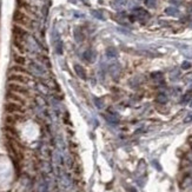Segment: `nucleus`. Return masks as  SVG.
Wrapping results in <instances>:
<instances>
[{
  "instance_id": "nucleus-2",
  "label": "nucleus",
  "mask_w": 192,
  "mask_h": 192,
  "mask_svg": "<svg viewBox=\"0 0 192 192\" xmlns=\"http://www.w3.org/2000/svg\"><path fill=\"white\" fill-rule=\"evenodd\" d=\"M11 80H22V83H27V78H25V77H22V75H12L11 78H10Z\"/></svg>"
},
{
  "instance_id": "nucleus-1",
  "label": "nucleus",
  "mask_w": 192,
  "mask_h": 192,
  "mask_svg": "<svg viewBox=\"0 0 192 192\" xmlns=\"http://www.w3.org/2000/svg\"><path fill=\"white\" fill-rule=\"evenodd\" d=\"M14 22L20 24V25H24V26H30V24H31L30 18L26 14H24L22 12L19 11H17L14 13Z\"/></svg>"
},
{
  "instance_id": "nucleus-3",
  "label": "nucleus",
  "mask_w": 192,
  "mask_h": 192,
  "mask_svg": "<svg viewBox=\"0 0 192 192\" xmlns=\"http://www.w3.org/2000/svg\"><path fill=\"white\" fill-rule=\"evenodd\" d=\"M131 192H136V190H132V191H131Z\"/></svg>"
}]
</instances>
